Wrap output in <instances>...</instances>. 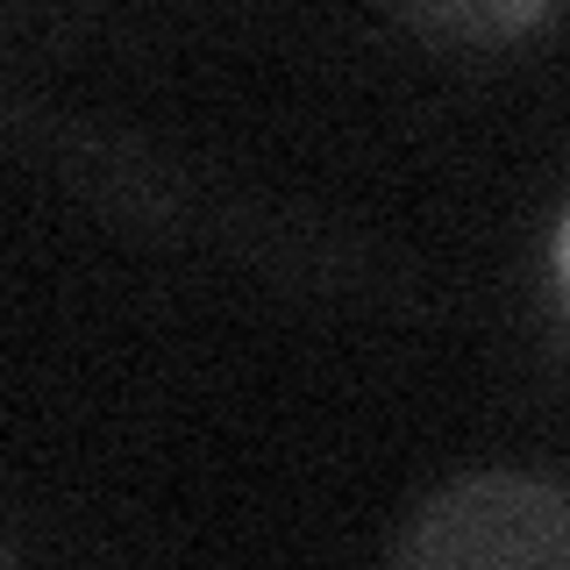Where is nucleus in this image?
Wrapping results in <instances>:
<instances>
[{
	"instance_id": "obj_2",
	"label": "nucleus",
	"mask_w": 570,
	"mask_h": 570,
	"mask_svg": "<svg viewBox=\"0 0 570 570\" xmlns=\"http://www.w3.org/2000/svg\"><path fill=\"white\" fill-rule=\"evenodd\" d=\"M400 22H414L435 43H513L542 22L557 0H385Z\"/></svg>"
},
{
	"instance_id": "obj_3",
	"label": "nucleus",
	"mask_w": 570,
	"mask_h": 570,
	"mask_svg": "<svg viewBox=\"0 0 570 570\" xmlns=\"http://www.w3.org/2000/svg\"><path fill=\"white\" fill-rule=\"evenodd\" d=\"M563 278H570V228H563Z\"/></svg>"
},
{
	"instance_id": "obj_1",
	"label": "nucleus",
	"mask_w": 570,
	"mask_h": 570,
	"mask_svg": "<svg viewBox=\"0 0 570 570\" xmlns=\"http://www.w3.org/2000/svg\"><path fill=\"white\" fill-rule=\"evenodd\" d=\"M414 570L442 563H570V485L528 471H471L435 499L392 542Z\"/></svg>"
}]
</instances>
